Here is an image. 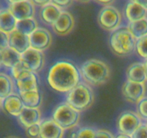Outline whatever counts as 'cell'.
<instances>
[{
	"label": "cell",
	"instance_id": "obj_1",
	"mask_svg": "<svg viewBox=\"0 0 147 138\" xmlns=\"http://www.w3.org/2000/svg\"><path fill=\"white\" fill-rule=\"evenodd\" d=\"M80 69L73 63L60 60L50 67L47 82L50 87L60 93H68L80 83Z\"/></svg>",
	"mask_w": 147,
	"mask_h": 138
},
{
	"label": "cell",
	"instance_id": "obj_2",
	"mask_svg": "<svg viewBox=\"0 0 147 138\" xmlns=\"http://www.w3.org/2000/svg\"><path fill=\"white\" fill-rule=\"evenodd\" d=\"M80 73L85 83L93 86L103 85L111 76L109 66L105 62L96 58L85 61L80 66Z\"/></svg>",
	"mask_w": 147,
	"mask_h": 138
},
{
	"label": "cell",
	"instance_id": "obj_3",
	"mask_svg": "<svg viewBox=\"0 0 147 138\" xmlns=\"http://www.w3.org/2000/svg\"><path fill=\"white\" fill-rule=\"evenodd\" d=\"M137 40L127 27H122L111 32L109 45L112 51L119 56H127L136 50Z\"/></svg>",
	"mask_w": 147,
	"mask_h": 138
},
{
	"label": "cell",
	"instance_id": "obj_4",
	"mask_svg": "<svg viewBox=\"0 0 147 138\" xmlns=\"http://www.w3.org/2000/svg\"><path fill=\"white\" fill-rule=\"evenodd\" d=\"M94 101V93L90 85L80 82L66 95V103L78 111L88 109Z\"/></svg>",
	"mask_w": 147,
	"mask_h": 138
},
{
	"label": "cell",
	"instance_id": "obj_5",
	"mask_svg": "<svg viewBox=\"0 0 147 138\" xmlns=\"http://www.w3.org/2000/svg\"><path fill=\"white\" fill-rule=\"evenodd\" d=\"M52 119L66 130L77 126L80 119V112L65 102L55 108L52 114Z\"/></svg>",
	"mask_w": 147,
	"mask_h": 138
},
{
	"label": "cell",
	"instance_id": "obj_6",
	"mask_svg": "<svg viewBox=\"0 0 147 138\" xmlns=\"http://www.w3.org/2000/svg\"><path fill=\"white\" fill-rule=\"evenodd\" d=\"M122 16L120 11L111 5L104 6L98 15V22L101 28L113 32L121 24Z\"/></svg>",
	"mask_w": 147,
	"mask_h": 138
},
{
	"label": "cell",
	"instance_id": "obj_7",
	"mask_svg": "<svg viewBox=\"0 0 147 138\" xmlns=\"http://www.w3.org/2000/svg\"><path fill=\"white\" fill-rule=\"evenodd\" d=\"M142 123V119L136 112L128 110L119 115L116 121V127L119 133L131 136Z\"/></svg>",
	"mask_w": 147,
	"mask_h": 138
},
{
	"label": "cell",
	"instance_id": "obj_8",
	"mask_svg": "<svg viewBox=\"0 0 147 138\" xmlns=\"http://www.w3.org/2000/svg\"><path fill=\"white\" fill-rule=\"evenodd\" d=\"M30 40L32 48L44 52L51 46L53 37L48 30L38 27L30 35Z\"/></svg>",
	"mask_w": 147,
	"mask_h": 138
},
{
	"label": "cell",
	"instance_id": "obj_9",
	"mask_svg": "<svg viewBox=\"0 0 147 138\" xmlns=\"http://www.w3.org/2000/svg\"><path fill=\"white\" fill-rule=\"evenodd\" d=\"M21 60L31 71L37 73L44 67L45 57L43 52L30 47L21 54Z\"/></svg>",
	"mask_w": 147,
	"mask_h": 138
},
{
	"label": "cell",
	"instance_id": "obj_10",
	"mask_svg": "<svg viewBox=\"0 0 147 138\" xmlns=\"http://www.w3.org/2000/svg\"><path fill=\"white\" fill-rule=\"evenodd\" d=\"M122 93L125 99L131 103H137L146 93L145 83L126 80L122 86Z\"/></svg>",
	"mask_w": 147,
	"mask_h": 138
},
{
	"label": "cell",
	"instance_id": "obj_11",
	"mask_svg": "<svg viewBox=\"0 0 147 138\" xmlns=\"http://www.w3.org/2000/svg\"><path fill=\"white\" fill-rule=\"evenodd\" d=\"M8 8L17 21L33 18L35 14V5L31 0H24L10 4Z\"/></svg>",
	"mask_w": 147,
	"mask_h": 138
},
{
	"label": "cell",
	"instance_id": "obj_12",
	"mask_svg": "<svg viewBox=\"0 0 147 138\" xmlns=\"http://www.w3.org/2000/svg\"><path fill=\"white\" fill-rule=\"evenodd\" d=\"M75 26V19L69 12L63 11L57 21L52 26L53 30L57 34L65 36L73 30Z\"/></svg>",
	"mask_w": 147,
	"mask_h": 138
},
{
	"label": "cell",
	"instance_id": "obj_13",
	"mask_svg": "<svg viewBox=\"0 0 147 138\" xmlns=\"http://www.w3.org/2000/svg\"><path fill=\"white\" fill-rule=\"evenodd\" d=\"M65 129L59 126L52 118L40 122V138H63Z\"/></svg>",
	"mask_w": 147,
	"mask_h": 138
},
{
	"label": "cell",
	"instance_id": "obj_14",
	"mask_svg": "<svg viewBox=\"0 0 147 138\" xmlns=\"http://www.w3.org/2000/svg\"><path fill=\"white\" fill-rule=\"evenodd\" d=\"M9 47L20 54H22L31 47L30 36L15 30L9 34Z\"/></svg>",
	"mask_w": 147,
	"mask_h": 138
},
{
	"label": "cell",
	"instance_id": "obj_15",
	"mask_svg": "<svg viewBox=\"0 0 147 138\" xmlns=\"http://www.w3.org/2000/svg\"><path fill=\"white\" fill-rule=\"evenodd\" d=\"M15 81V86L19 93L39 90V82L37 73L29 70Z\"/></svg>",
	"mask_w": 147,
	"mask_h": 138
},
{
	"label": "cell",
	"instance_id": "obj_16",
	"mask_svg": "<svg viewBox=\"0 0 147 138\" xmlns=\"http://www.w3.org/2000/svg\"><path fill=\"white\" fill-rule=\"evenodd\" d=\"M2 108L4 112L11 116L18 117L24 105L19 93H13L2 100Z\"/></svg>",
	"mask_w": 147,
	"mask_h": 138
},
{
	"label": "cell",
	"instance_id": "obj_17",
	"mask_svg": "<svg viewBox=\"0 0 147 138\" xmlns=\"http://www.w3.org/2000/svg\"><path fill=\"white\" fill-rule=\"evenodd\" d=\"M17 118L20 124L26 129L32 125L41 122V112L39 108H29L24 106Z\"/></svg>",
	"mask_w": 147,
	"mask_h": 138
},
{
	"label": "cell",
	"instance_id": "obj_18",
	"mask_svg": "<svg viewBox=\"0 0 147 138\" xmlns=\"http://www.w3.org/2000/svg\"><path fill=\"white\" fill-rule=\"evenodd\" d=\"M126 75L128 80L145 83L147 80V75L144 63L135 62L131 64L126 69Z\"/></svg>",
	"mask_w": 147,
	"mask_h": 138
},
{
	"label": "cell",
	"instance_id": "obj_19",
	"mask_svg": "<svg viewBox=\"0 0 147 138\" xmlns=\"http://www.w3.org/2000/svg\"><path fill=\"white\" fill-rule=\"evenodd\" d=\"M63 10L52 2L40 7V17L42 21L46 24L53 26L60 16Z\"/></svg>",
	"mask_w": 147,
	"mask_h": 138
},
{
	"label": "cell",
	"instance_id": "obj_20",
	"mask_svg": "<svg viewBox=\"0 0 147 138\" xmlns=\"http://www.w3.org/2000/svg\"><path fill=\"white\" fill-rule=\"evenodd\" d=\"M17 24V19L9 8L0 9V30L7 34H10L16 30Z\"/></svg>",
	"mask_w": 147,
	"mask_h": 138
},
{
	"label": "cell",
	"instance_id": "obj_21",
	"mask_svg": "<svg viewBox=\"0 0 147 138\" xmlns=\"http://www.w3.org/2000/svg\"><path fill=\"white\" fill-rule=\"evenodd\" d=\"M125 15L129 22L147 18V10L136 3L130 1L125 8Z\"/></svg>",
	"mask_w": 147,
	"mask_h": 138
},
{
	"label": "cell",
	"instance_id": "obj_22",
	"mask_svg": "<svg viewBox=\"0 0 147 138\" xmlns=\"http://www.w3.org/2000/svg\"><path fill=\"white\" fill-rule=\"evenodd\" d=\"M25 107L39 108L42 101V96L39 90L19 93Z\"/></svg>",
	"mask_w": 147,
	"mask_h": 138
},
{
	"label": "cell",
	"instance_id": "obj_23",
	"mask_svg": "<svg viewBox=\"0 0 147 138\" xmlns=\"http://www.w3.org/2000/svg\"><path fill=\"white\" fill-rule=\"evenodd\" d=\"M14 79L4 73H0V99H4L14 93Z\"/></svg>",
	"mask_w": 147,
	"mask_h": 138
},
{
	"label": "cell",
	"instance_id": "obj_24",
	"mask_svg": "<svg viewBox=\"0 0 147 138\" xmlns=\"http://www.w3.org/2000/svg\"><path fill=\"white\" fill-rule=\"evenodd\" d=\"M1 59L2 66L11 69L21 60V54L8 47L1 51Z\"/></svg>",
	"mask_w": 147,
	"mask_h": 138
},
{
	"label": "cell",
	"instance_id": "obj_25",
	"mask_svg": "<svg viewBox=\"0 0 147 138\" xmlns=\"http://www.w3.org/2000/svg\"><path fill=\"white\" fill-rule=\"evenodd\" d=\"M127 27L134 37L136 40H139L147 35V18L134 22H129Z\"/></svg>",
	"mask_w": 147,
	"mask_h": 138
},
{
	"label": "cell",
	"instance_id": "obj_26",
	"mask_svg": "<svg viewBox=\"0 0 147 138\" xmlns=\"http://www.w3.org/2000/svg\"><path fill=\"white\" fill-rule=\"evenodd\" d=\"M70 130L68 138H95L97 131L90 126L77 127V126L71 128Z\"/></svg>",
	"mask_w": 147,
	"mask_h": 138
},
{
	"label": "cell",
	"instance_id": "obj_27",
	"mask_svg": "<svg viewBox=\"0 0 147 138\" xmlns=\"http://www.w3.org/2000/svg\"><path fill=\"white\" fill-rule=\"evenodd\" d=\"M38 27V24L34 17L17 21L16 30L24 34L30 36Z\"/></svg>",
	"mask_w": 147,
	"mask_h": 138
},
{
	"label": "cell",
	"instance_id": "obj_28",
	"mask_svg": "<svg viewBox=\"0 0 147 138\" xmlns=\"http://www.w3.org/2000/svg\"><path fill=\"white\" fill-rule=\"evenodd\" d=\"M11 77L13 78L14 80H17L20 77H21L22 75H24V73H27V71L30 70L28 68L27 66L23 63L22 60H20L19 63H17L14 67L11 68Z\"/></svg>",
	"mask_w": 147,
	"mask_h": 138
},
{
	"label": "cell",
	"instance_id": "obj_29",
	"mask_svg": "<svg viewBox=\"0 0 147 138\" xmlns=\"http://www.w3.org/2000/svg\"><path fill=\"white\" fill-rule=\"evenodd\" d=\"M136 51L141 57L147 60V35L137 40Z\"/></svg>",
	"mask_w": 147,
	"mask_h": 138
},
{
	"label": "cell",
	"instance_id": "obj_30",
	"mask_svg": "<svg viewBox=\"0 0 147 138\" xmlns=\"http://www.w3.org/2000/svg\"><path fill=\"white\" fill-rule=\"evenodd\" d=\"M136 113L139 115L142 120H147V96H144L136 103Z\"/></svg>",
	"mask_w": 147,
	"mask_h": 138
},
{
	"label": "cell",
	"instance_id": "obj_31",
	"mask_svg": "<svg viewBox=\"0 0 147 138\" xmlns=\"http://www.w3.org/2000/svg\"><path fill=\"white\" fill-rule=\"evenodd\" d=\"M26 135L29 138H40V123L35 124L26 128Z\"/></svg>",
	"mask_w": 147,
	"mask_h": 138
},
{
	"label": "cell",
	"instance_id": "obj_32",
	"mask_svg": "<svg viewBox=\"0 0 147 138\" xmlns=\"http://www.w3.org/2000/svg\"><path fill=\"white\" fill-rule=\"evenodd\" d=\"M132 138H147V124L142 123V124L131 135Z\"/></svg>",
	"mask_w": 147,
	"mask_h": 138
},
{
	"label": "cell",
	"instance_id": "obj_33",
	"mask_svg": "<svg viewBox=\"0 0 147 138\" xmlns=\"http://www.w3.org/2000/svg\"><path fill=\"white\" fill-rule=\"evenodd\" d=\"M9 47V34L0 30V51Z\"/></svg>",
	"mask_w": 147,
	"mask_h": 138
},
{
	"label": "cell",
	"instance_id": "obj_34",
	"mask_svg": "<svg viewBox=\"0 0 147 138\" xmlns=\"http://www.w3.org/2000/svg\"><path fill=\"white\" fill-rule=\"evenodd\" d=\"M73 0H51V2L54 4L55 5L57 6L60 9L66 8L68 7L69 6L71 5L73 3Z\"/></svg>",
	"mask_w": 147,
	"mask_h": 138
},
{
	"label": "cell",
	"instance_id": "obj_35",
	"mask_svg": "<svg viewBox=\"0 0 147 138\" xmlns=\"http://www.w3.org/2000/svg\"><path fill=\"white\" fill-rule=\"evenodd\" d=\"M113 134L106 129H99L96 131L95 138H114Z\"/></svg>",
	"mask_w": 147,
	"mask_h": 138
},
{
	"label": "cell",
	"instance_id": "obj_36",
	"mask_svg": "<svg viewBox=\"0 0 147 138\" xmlns=\"http://www.w3.org/2000/svg\"><path fill=\"white\" fill-rule=\"evenodd\" d=\"M31 1L35 6H38V7H42L43 6L51 2V0H31Z\"/></svg>",
	"mask_w": 147,
	"mask_h": 138
},
{
	"label": "cell",
	"instance_id": "obj_37",
	"mask_svg": "<svg viewBox=\"0 0 147 138\" xmlns=\"http://www.w3.org/2000/svg\"><path fill=\"white\" fill-rule=\"evenodd\" d=\"M131 1L139 4L147 10V0H131Z\"/></svg>",
	"mask_w": 147,
	"mask_h": 138
},
{
	"label": "cell",
	"instance_id": "obj_38",
	"mask_svg": "<svg viewBox=\"0 0 147 138\" xmlns=\"http://www.w3.org/2000/svg\"><path fill=\"white\" fill-rule=\"evenodd\" d=\"M95 1H97L98 3H99V4H101L105 6H107V5H110L112 2L114 1V0H95Z\"/></svg>",
	"mask_w": 147,
	"mask_h": 138
},
{
	"label": "cell",
	"instance_id": "obj_39",
	"mask_svg": "<svg viewBox=\"0 0 147 138\" xmlns=\"http://www.w3.org/2000/svg\"><path fill=\"white\" fill-rule=\"evenodd\" d=\"M114 138H132L131 135H125V134H122V133H119Z\"/></svg>",
	"mask_w": 147,
	"mask_h": 138
},
{
	"label": "cell",
	"instance_id": "obj_40",
	"mask_svg": "<svg viewBox=\"0 0 147 138\" xmlns=\"http://www.w3.org/2000/svg\"><path fill=\"white\" fill-rule=\"evenodd\" d=\"M7 1L9 2V4H13V3H16L18 2V1H24V0H7Z\"/></svg>",
	"mask_w": 147,
	"mask_h": 138
},
{
	"label": "cell",
	"instance_id": "obj_41",
	"mask_svg": "<svg viewBox=\"0 0 147 138\" xmlns=\"http://www.w3.org/2000/svg\"><path fill=\"white\" fill-rule=\"evenodd\" d=\"M2 66V59H1V52L0 51V68Z\"/></svg>",
	"mask_w": 147,
	"mask_h": 138
},
{
	"label": "cell",
	"instance_id": "obj_42",
	"mask_svg": "<svg viewBox=\"0 0 147 138\" xmlns=\"http://www.w3.org/2000/svg\"><path fill=\"white\" fill-rule=\"evenodd\" d=\"M77 1H80V2H88L90 0H77Z\"/></svg>",
	"mask_w": 147,
	"mask_h": 138
},
{
	"label": "cell",
	"instance_id": "obj_43",
	"mask_svg": "<svg viewBox=\"0 0 147 138\" xmlns=\"http://www.w3.org/2000/svg\"><path fill=\"white\" fill-rule=\"evenodd\" d=\"M144 65H145V68H146V72L147 75V60H146V61L144 62Z\"/></svg>",
	"mask_w": 147,
	"mask_h": 138
},
{
	"label": "cell",
	"instance_id": "obj_44",
	"mask_svg": "<svg viewBox=\"0 0 147 138\" xmlns=\"http://www.w3.org/2000/svg\"><path fill=\"white\" fill-rule=\"evenodd\" d=\"M2 107V99H0V109Z\"/></svg>",
	"mask_w": 147,
	"mask_h": 138
},
{
	"label": "cell",
	"instance_id": "obj_45",
	"mask_svg": "<svg viewBox=\"0 0 147 138\" xmlns=\"http://www.w3.org/2000/svg\"><path fill=\"white\" fill-rule=\"evenodd\" d=\"M4 138H19L17 137H14V136H9V137H4Z\"/></svg>",
	"mask_w": 147,
	"mask_h": 138
},
{
	"label": "cell",
	"instance_id": "obj_46",
	"mask_svg": "<svg viewBox=\"0 0 147 138\" xmlns=\"http://www.w3.org/2000/svg\"><path fill=\"white\" fill-rule=\"evenodd\" d=\"M146 124H147V120H146Z\"/></svg>",
	"mask_w": 147,
	"mask_h": 138
},
{
	"label": "cell",
	"instance_id": "obj_47",
	"mask_svg": "<svg viewBox=\"0 0 147 138\" xmlns=\"http://www.w3.org/2000/svg\"></svg>",
	"mask_w": 147,
	"mask_h": 138
}]
</instances>
